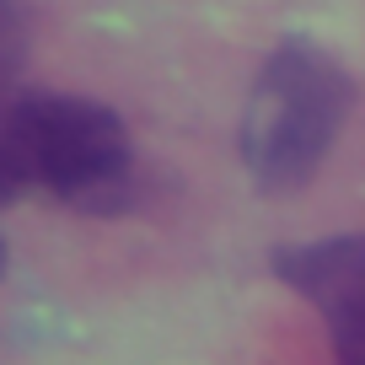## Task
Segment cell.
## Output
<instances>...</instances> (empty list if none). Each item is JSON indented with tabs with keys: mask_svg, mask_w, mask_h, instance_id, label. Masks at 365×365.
I'll return each instance as SVG.
<instances>
[{
	"mask_svg": "<svg viewBox=\"0 0 365 365\" xmlns=\"http://www.w3.org/2000/svg\"><path fill=\"white\" fill-rule=\"evenodd\" d=\"M48 194L86 215L135 205V150L113 108L70 91H11L0 103V205Z\"/></svg>",
	"mask_w": 365,
	"mask_h": 365,
	"instance_id": "6da1fadb",
	"label": "cell"
},
{
	"mask_svg": "<svg viewBox=\"0 0 365 365\" xmlns=\"http://www.w3.org/2000/svg\"><path fill=\"white\" fill-rule=\"evenodd\" d=\"M354 103V81L328 48L296 43L274 48L263 76L252 81L247 113H242V161H247L252 182L285 194L301 188L322 156L333 150L344 118Z\"/></svg>",
	"mask_w": 365,
	"mask_h": 365,
	"instance_id": "7a4b0ae2",
	"label": "cell"
},
{
	"mask_svg": "<svg viewBox=\"0 0 365 365\" xmlns=\"http://www.w3.org/2000/svg\"><path fill=\"white\" fill-rule=\"evenodd\" d=\"M279 279L317 307L339 365H365V237H328L279 252Z\"/></svg>",
	"mask_w": 365,
	"mask_h": 365,
	"instance_id": "3957f363",
	"label": "cell"
},
{
	"mask_svg": "<svg viewBox=\"0 0 365 365\" xmlns=\"http://www.w3.org/2000/svg\"><path fill=\"white\" fill-rule=\"evenodd\" d=\"M27 43H33V22H27L22 0H0V103L16 91V76H22Z\"/></svg>",
	"mask_w": 365,
	"mask_h": 365,
	"instance_id": "277c9868",
	"label": "cell"
},
{
	"mask_svg": "<svg viewBox=\"0 0 365 365\" xmlns=\"http://www.w3.org/2000/svg\"><path fill=\"white\" fill-rule=\"evenodd\" d=\"M6 263H11V247H6V237H0V279H6Z\"/></svg>",
	"mask_w": 365,
	"mask_h": 365,
	"instance_id": "5b68a950",
	"label": "cell"
}]
</instances>
